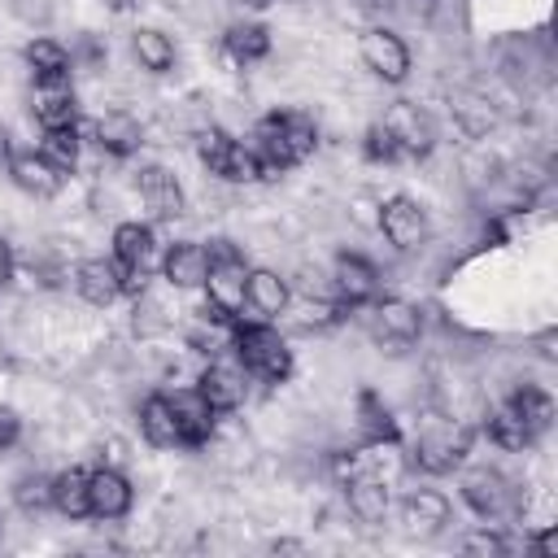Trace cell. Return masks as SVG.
<instances>
[{
	"label": "cell",
	"mask_w": 558,
	"mask_h": 558,
	"mask_svg": "<svg viewBox=\"0 0 558 558\" xmlns=\"http://www.w3.org/2000/svg\"><path fill=\"white\" fill-rule=\"evenodd\" d=\"M227 336H231V353L240 357V366L253 375V379H262V384H288L292 379V371H296V357H292V349H288V340L266 323V318H235L231 327H227Z\"/></svg>",
	"instance_id": "1"
},
{
	"label": "cell",
	"mask_w": 558,
	"mask_h": 558,
	"mask_svg": "<svg viewBox=\"0 0 558 558\" xmlns=\"http://www.w3.org/2000/svg\"><path fill=\"white\" fill-rule=\"evenodd\" d=\"M471 453V427L462 423H427L414 440L410 466H418L423 475H453Z\"/></svg>",
	"instance_id": "2"
},
{
	"label": "cell",
	"mask_w": 558,
	"mask_h": 558,
	"mask_svg": "<svg viewBox=\"0 0 558 558\" xmlns=\"http://www.w3.org/2000/svg\"><path fill=\"white\" fill-rule=\"evenodd\" d=\"M205 253H209V275H205V288H201L205 301H214L227 314H240L244 310V275H248L244 253L231 240H214Z\"/></svg>",
	"instance_id": "3"
},
{
	"label": "cell",
	"mask_w": 558,
	"mask_h": 558,
	"mask_svg": "<svg viewBox=\"0 0 558 558\" xmlns=\"http://www.w3.org/2000/svg\"><path fill=\"white\" fill-rule=\"evenodd\" d=\"M458 493H462V501H466L484 523H488V519H501V514L523 510L514 480H506L497 466H471V471L462 475Z\"/></svg>",
	"instance_id": "4"
},
{
	"label": "cell",
	"mask_w": 558,
	"mask_h": 558,
	"mask_svg": "<svg viewBox=\"0 0 558 558\" xmlns=\"http://www.w3.org/2000/svg\"><path fill=\"white\" fill-rule=\"evenodd\" d=\"M379 122L392 131L401 157L427 161V157L436 153V140H440V135H436V122H432V113H427L423 105H414V100H392Z\"/></svg>",
	"instance_id": "5"
},
{
	"label": "cell",
	"mask_w": 558,
	"mask_h": 558,
	"mask_svg": "<svg viewBox=\"0 0 558 558\" xmlns=\"http://www.w3.org/2000/svg\"><path fill=\"white\" fill-rule=\"evenodd\" d=\"M375 227L384 231V240H388L397 253H414V248H423L427 235H432L427 209H423L414 196H405V192L379 201V218H375Z\"/></svg>",
	"instance_id": "6"
},
{
	"label": "cell",
	"mask_w": 558,
	"mask_h": 558,
	"mask_svg": "<svg viewBox=\"0 0 558 558\" xmlns=\"http://www.w3.org/2000/svg\"><path fill=\"white\" fill-rule=\"evenodd\" d=\"M192 388L214 405V414H235L244 405V397H248V371L240 366L235 353H222V357L205 362V371L196 375Z\"/></svg>",
	"instance_id": "7"
},
{
	"label": "cell",
	"mask_w": 558,
	"mask_h": 558,
	"mask_svg": "<svg viewBox=\"0 0 558 558\" xmlns=\"http://www.w3.org/2000/svg\"><path fill=\"white\" fill-rule=\"evenodd\" d=\"M366 323H371V336L379 344H392V349H405L423 336V314L418 305L401 301V296H375L366 301Z\"/></svg>",
	"instance_id": "8"
},
{
	"label": "cell",
	"mask_w": 558,
	"mask_h": 558,
	"mask_svg": "<svg viewBox=\"0 0 558 558\" xmlns=\"http://www.w3.org/2000/svg\"><path fill=\"white\" fill-rule=\"evenodd\" d=\"M357 52H362V65L375 74V78H384V83H405L410 78V44L397 35V31H388V26H371V31H362V39H357Z\"/></svg>",
	"instance_id": "9"
},
{
	"label": "cell",
	"mask_w": 558,
	"mask_h": 558,
	"mask_svg": "<svg viewBox=\"0 0 558 558\" xmlns=\"http://www.w3.org/2000/svg\"><path fill=\"white\" fill-rule=\"evenodd\" d=\"M135 192H140L144 209H148L157 222H174V218H183V209H187V196H183L179 174H174L170 166H161V161H148V166L135 170Z\"/></svg>",
	"instance_id": "10"
},
{
	"label": "cell",
	"mask_w": 558,
	"mask_h": 558,
	"mask_svg": "<svg viewBox=\"0 0 558 558\" xmlns=\"http://www.w3.org/2000/svg\"><path fill=\"white\" fill-rule=\"evenodd\" d=\"M87 501H92V519L100 523H118L135 510V484L126 480L122 466H96L87 471Z\"/></svg>",
	"instance_id": "11"
},
{
	"label": "cell",
	"mask_w": 558,
	"mask_h": 558,
	"mask_svg": "<svg viewBox=\"0 0 558 558\" xmlns=\"http://www.w3.org/2000/svg\"><path fill=\"white\" fill-rule=\"evenodd\" d=\"M397 514H401L405 536L432 541V536H440V532L453 523V501H449L440 488H410V493L401 497Z\"/></svg>",
	"instance_id": "12"
},
{
	"label": "cell",
	"mask_w": 558,
	"mask_h": 558,
	"mask_svg": "<svg viewBox=\"0 0 558 558\" xmlns=\"http://www.w3.org/2000/svg\"><path fill=\"white\" fill-rule=\"evenodd\" d=\"M331 288L349 310H362L366 301L379 296V266L353 248H340L331 262Z\"/></svg>",
	"instance_id": "13"
},
{
	"label": "cell",
	"mask_w": 558,
	"mask_h": 558,
	"mask_svg": "<svg viewBox=\"0 0 558 558\" xmlns=\"http://www.w3.org/2000/svg\"><path fill=\"white\" fill-rule=\"evenodd\" d=\"M248 148H253L257 161H262V179H279V174H288L292 166H301V157L292 153V144H288V135H283V109H270V113H262V118L253 122Z\"/></svg>",
	"instance_id": "14"
},
{
	"label": "cell",
	"mask_w": 558,
	"mask_h": 558,
	"mask_svg": "<svg viewBox=\"0 0 558 558\" xmlns=\"http://www.w3.org/2000/svg\"><path fill=\"white\" fill-rule=\"evenodd\" d=\"M4 170H9L13 187L26 192V196H35V201H52L65 187V174L39 148H13L9 161H4Z\"/></svg>",
	"instance_id": "15"
},
{
	"label": "cell",
	"mask_w": 558,
	"mask_h": 558,
	"mask_svg": "<svg viewBox=\"0 0 558 558\" xmlns=\"http://www.w3.org/2000/svg\"><path fill=\"white\" fill-rule=\"evenodd\" d=\"M92 135V144L100 148V153H109V157H135L140 153V144H144V126H140V118H131L126 109H109V113H100V118H92L87 126L78 122V135Z\"/></svg>",
	"instance_id": "16"
},
{
	"label": "cell",
	"mask_w": 558,
	"mask_h": 558,
	"mask_svg": "<svg viewBox=\"0 0 558 558\" xmlns=\"http://www.w3.org/2000/svg\"><path fill=\"white\" fill-rule=\"evenodd\" d=\"M161 279L170 283V288H179V292H201L205 288V275H209V253H205V244H196V240H174V244H166V253H161Z\"/></svg>",
	"instance_id": "17"
},
{
	"label": "cell",
	"mask_w": 558,
	"mask_h": 558,
	"mask_svg": "<svg viewBox=\"0 0 558 558\" xmlns=\"http://www.w3.org/2000/svg\"><path fill=\"white\" fill-rule=\"evenodd\" d=\"M170 397V410H174V423H179V449H201L209 445L214 436V405L196 392V388H174L166 392Z\"/></svg>",
	"instance_id": "18"
},
{
	"label": "cell",
	"mask_w": 558,
	"mask_h": 558,
	"mask_svg": "<svg viewBox=\"0 0 558 558\" xmlns=\"http://www.w3.org/2000/svg\"><path fill=\"white\" fill-rule=\"evenodd\" d=\"M344 506H349V514H353L357 523H366V527L384 523L388 510H392L388 480L375 475V471H353V475L344 480Z\"/></svg>",
	"instance_id": "19"
},
{
	"label": "cell",
	"mask_w": 558,
	"mask_h": 558,
	"mask_svg": "<svg viewBox=\"0 0 558 558\" xmlns=\"http://www.w3.org/2000/svg\"><path fill=\"white\" fill-rule=\"evenodd\" d=\"M70 283H74V292H78L92 310H109V305L122 296V283H118V266H113V257H83V262H74Z\"/></svg>",
	"instance_id": "20"
},
{
	"label": "cell",
	"mask_w": 558,
	"mask_h": 558,
	"mask_svg": "<svg viewBox=\"0 0 558 558\" xmlns=\"http://www.w3.org/2000/svg\"><path fill=\"white\" fill-rule=\"evenodd\" d=\"M288 301H292V283H288L279 270H270V266H248V275H244V305H248L257 318L275 323V318L288 310Z\"/></svg>",
	"instance_id": "21"
},
{
	"label": "cell",
	"mask_w": 558,
	"mask_h": 558,
	"mask_svg": "<svg viewBox=\"0 0 558 558\" xmlns=\"http://www.w3.org/2000/svg\"><path fill=\"white\" fill-rule=\"evenodd\" d=\"M31 113H35V126H39V131H65V126H78V96H74L70 78H65V83H39V87H35V105H31Z\"/></svg>",
	"instance_id": "22"
},
{
	"label": "cell",
	"mask_w": 558,
	"mask_h": 558,
	"mask_svg": "<svg viewBox=\"0 0 558 558\" xmlns=\"http://www.w3.org/2000/svg\"><path fill=\"white\" fill-rule=\"evenodd\" d=\"M22 61L31 65L35 83H65L70 70H74L70 48H65L61 39H52V35H35V39H26V44H22Z\"/></svg>",
	"instance_id": "23"
},
{
	"label": "cell",
	"mask_w": 558,
	"mask_h": 558,
	"mask_svg": "<svg viewBox=\"0 0 558 558\" xmlns=\"http://www.w3.org/2000/svg\"><path fill=\"white\" fill-rule=\"evenodd\" d=\"M222 48H227V57H231L235 65H257V61L270 57L275 39H270V26H262V22H253V17H240V22H231V26L222 31Z\"/></svg>",
	"instance_id": "24"
},
{
	"label": "cell",
	"mask_w": 558,
	"mask_h": 558,
	"mask_svg": "<svg viewBox=\"0 0 558 558\" xmlns=\"http://www.w3.org/2000/svg\"><path fill=\"white\" fill-rule=\"evenodd\" d=\"M113 262L153 275V262H157V235H153V227L140 222V218L118 222V227H113Z\"/></svg>",
	"instance_id": "25"
},
{
	"label": "cell",
	"mask_w": 558,
	"mask_h": 558,
	"mask_svg": "<svg viewBox=\"0 0 558 558\" xmlns=\"http://www.w3.org/2000/svg\"><path fill=\"white\" fill-rule=\"evenodd\" d=\"M357 427H362V445L366 449H384V445H397L401 440V427H397L392 410L379 401L375 388H362L357 392Z\"/></svg>",
	"instance_id": "26"
},
{
	"label": "cell",
	"mask_w": 558,
	"mask_h": 558,
	"mask_svg": "<svg viewBox=\"0 0 558 558\" xmlns=\"http://www.w3.org/2000/svg\"><path fill=\"white\" fill-rule=\"evenodd\" d=\"M140 436L153 449H179V423H174V410H170L166 392H148L140 401Z\"/></svg>",
	"instance_id": "27"
},
{
	"label": "cell",
	"mask_w": 558,
	"mask_h": 558,
	"mask_svg": "<svg viewBox=\"0 0 558 558\" xmlns=\"http://www.w3.org/2000/svg\"><path fill=\"white\" fill-rule=\"evenodd\" d=\"M52 510L70 523L92 519V501H87V471L83 466H65L52 475Z\"/></svg>",
	"instance_id": "28"
},
{
	"label": "cell",
	"mask_w": 558,
	"mask_h": 558,
	"mask_svg": "<svg viewBox=\"0 0 558 558\" xmlns=\"http://www.w3.org/2000/svg\"><path fill=\"white\" fill-rule=\"evenodd\" d=\"M506 405L536 432V440L554 427V397H549V388H541V384H519V388L506 397Z\"/></svg>",
	"instance_id": "29"
},
{
	"label": "cell",
	"mask_w": 558,
	"mask_h": 558,
	"mask_svg": "<svg viewBox=\"0 0 558 558\" xmlns=\"http://www.w3.org/2000/svg\"><path fill=\"white\" fill-rule=\"evenodd\" d=\"M131 57L140 61V70L166 74L174 65V39L157 26H140V31H131Z\"/></svg>",
	"instance_id": "30"
},
{
	"label": "cell",
	"mask_w": 558,
	"mask_h": 558,
	"mask_svg": "<svg viewBox=\"0 0 558 558\" xmlns=\"http://www.w3.org/2000/svg\"><path fill=\"white\" fill-rule=\"evenodd\" d=\"M484 436H488L497 449H506V453H523L527 445H536V432H532L510 405H497V410L484 418Z\"/></svg>",
	"instance_id": "31"
},
{
	"label": "cell",
	"mask_w": 558,
	"mask_h": 558,
	"mask_svg": "<svg viewBox=\"0 0 558 558\" xmlns=\"http://www.w3.org/2000/svg\"><path fill=\"white\" fill-rule=\"evenodd\" d=\"M65 179L78 170V153H83V140H78V126H65V131H39V144H35Z\"/></svg>",
	"instance_id": "32"
},
{
	"label": "cell",
	"mask_w": 558,
	"mask_h": 558,
	"mask_svg": "<svg viewBox=\"0 0 558 558\" xmlns=\"http://www.w3.org/2000/svg\"><path fill=\"white\" fill-rule=\"evenodd\" d=\"M231 153H235V140H231L222 126H205V131L196 135V157H201V166H205L214 179H227Z\"/></svg>",
	"instance_id": "33"
},
{
	"label": "cell",
	"mask_w": 558,
	"mask_h": 558,
	"mask_svg": "<svg viewBox=\"0 0 558 558\" xmlns=\"http://www.w3.org/2000/svg\"><path fill=\"white\" fill-rule=\"evenodd\" d=\"M13 506L26 510V514H44L52 510V475L44 471H26L13 480Z\"/></svg>",
	"instance_id": "34"
},
{
	"label": "cell",
	"mask_w": 558,
	"mask_h": 558,
	"mask_svg": "<svg viewBox=\"0 0 558 558\" xmlns=\"http://www.w3.org/2000/svg\"><path fill=\"white\" fill-rule=\"evenodd\" d=\"M462 554H471V558H506V554H514V541L506 536V532H497V527H475V532H466L462 541Z\"/></svg>",
	"instance_id": "35"
},
{
	"label": "cell",
	"mask_w": 558,
	"mask_h": 558,
	"mask_svg": "<svg viewBox=\"0 0 558 558\" xmlns=\"http://www.w3.org/2000/svg\"><path fill=\"white\" fill-rule=\"evenodd\" d=\"M283 135H288V144H292V153L301 161L318 148V122L310 113H301V109H283Z\"/></svg>",
	"instance_id": "36"
},
{
	"label": "cell",
	"mask_w": 558,
	"mask_h": 558,
	"mask_svg": "<svg viewBox=\"0 0 558 558\" xmlns=\"http://www.w3.org/2000/svg\"><path fill=\"white\" fill-rule=\"evenodd\" d=\"M362 157H366L371 166H397V161H401V148H397V140H392V131H388L384 122H371V126H366V135H362Z\"/></svg>",
	"instance_id": "37"
},
{
	"label": "cell",
	"mask_w": 558,
	"mask_h": 558,
	"mask_svg": "<svg viewBox=\"0 0 558 558\" xmlns=\"http://www.w3.org/2000/svg\"><path fill=\"white\" fill-rule=\"evenodd\" d=\"M227 183H262V161L240 140H235V153H231V166H227Z\"/></svg>",
	"instance_id": "38"
},
{
	"label": "cell",
	"mask_w": 558,
	"mask_h": 558,
	"mask_svg": "<svg viewBox=\"0 0 558 558\" xmlns=\"http://www.w3.org/2000/svg\"><path fill=\"white\" fill-rule=\"evenodd\" d=\"M453 113L462 118L466 135H480V131H488V126H493V109H488V105H480V100H471V96H458Z\"/></svg>",
	"instance_id": "39"
},
{
	"label": "cell",
	"mask_w": 558,
	"mask_h": 558,
	"mask_svg": "<svg viewBox=\"0 0 558 558\" xmlns=\"http://www.w3.org/2000/svg\"><path fill=\"white\" fill-rule=\"evenodd\" d=\"M105 57H109V52H105V44H96L92 35H87L78 48H70V61H74V65H87V70H100V65H105Z\"/></svg>",
	"instance_id": "40"
},
{
	"label": "cell",
	"mask_w": 558,
	"mask_h": 558,
	"mask_svg": "<svg viewBox=\"0 0 558 558\" xmlns=\"http://www.w3.org/2000/svg\"><path fill=\"white\" fill-rule=\"evenodd\" d=\"M22 440V414L13 405H0V453Z\"/></svg>",
	"instance_id": "41"
},
{
	"label": "cell",
	"mask_w": 558,
	"mask_h": 558,
	"mask_svg": "<svg viewBox=\"0 0 558 558\" xmlns=\"http://www.w3.org/2000/svg\"><path fill=\"white\" fill-rule=\"evenodd\" d=\"M13 275H17V253H13V244L0 235V292L13 283Z\"/></svg>",
	"instance_id": "42"
},
{
	"label": "cell",
	"mask_w": 558,
	"mask_h": 558,
	"mask_svg": "<svg viewBox=\"0 0 558 558\" xmlns=\"http://www.w3.org/2000/svg\"><path fill=\"white\" fill-rule=\"evenodd\" d=\"M527 549H532L536 558H554V549H558V527H545V532H536V536L527 541Z\"/></svg>",
	"instance_id": "43"
},
{
	"label": "cell",
	"mask_w": 558,
	"mask_h": 558,
	"mask_svg": "<svg viewBox=\"0 0 558 558\" xmlns=\"http://www.w3.org/2000/svg\"><path fill=\"white\" fill-rule=\"evenodd\" d=\"M13 9L26 17V22H48V0H13Z\"/></svg>",
	"instance_id": "44"
},
{
	"label": "cell",
	"mask_w": 558,
	"mask_h": 558,
	"mask_svg": "<svg viewBox=\"0 0 558 558\" xmlns=\"http://www.w3.org/2000/svg\"><path fill=\"white\" fill-rule=\"evenodd\" d=\"M353 218H357L362 227H375V218H379V205L362 196V201H353Z\"/></svg>",
	"instance_id": "45"
},
{
	"label": "cell",
	"mask_w": 558,
	"mask_h": 558,
	"mask_svg": "<svg viewBox=\"0 0 558 558\" xmlns=\"http://www.w3.org/2000/svg\"><path fill=\"white\" fill-rule=\"evenodd\" d=\"M9 153H13V135H9V126L0 122V161H9Z\"/></svg>",
	"instance_id": "46"
},
{
	"label": "cell",
	"mask_w": 558,
	"mask_h": 558,
	"mask_svg": "<svg viewBox=\"0 0 558 558\" xmlns=\"http://www.w3.org/2000/svg\"><path fill=\"white\" fill-rule=\"evenodd\" d=\"M270 549H275V554H301L305 545H301V541H275Z\"/></svg>",
	"instance_id": "47"
},
{
	"label": "cell",
	"mask_w": 558,
	"mask_h": 558,
	"mask_svg": "<svg viewBox=\"0 0 558 558\" xmlns=\"http://www.w3.org/2000/svg\"><path fill=\"white\" fill-rule=\"evenodd\" d=\"M140 0H109V9H118V13H126V9H135Z\"/></svg>",
	"instance_id": "48"
},
{
	"label": "cell",
	"mask_w": 558,
	"mask_h": 558,
	"mask_svg": "<svg viewBox=\"0 0 558 558\" xmlns=\"http://www.w3.org/2000/svg\"><path fill=\"white\" fill-rule=\"evenodd\" d=\"M240 4H244V9H266L270 0H240Z\"/></svg>",
	"instance_id": "49"
},
{
	"label": "cell",
	"mask_w": 558,
	"mask_h": 558,
	"mask_svg": "<svg viewBox=\"0 0 558 558\" xmlns=\"http://www.w3.org/2000/svg\"><path fill=\"white\" fill-rule=\"evenodd\" d=\"M0 541H4V519H0Z\"/></svg>",
	"instance_id": "50"
}]
</instances>
